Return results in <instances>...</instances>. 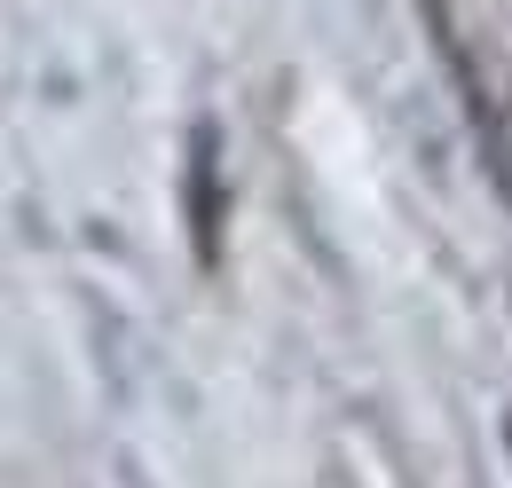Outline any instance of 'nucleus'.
Segmentation results:
<instances>
[{"label":"nucleus","mask_w":512,"mask_h":488,"mask_svg":"<svg viewBox=\"0 0 512 488\" xmlns=\"http://www.w3.org/2000/svg\"><path fill=\"white\" fill-rule=\"evenodd\" d=\"M182 213H190L197 268L221 260V134L197 119L190 126V174H182Z\"/></svg>","instance_id":"obj_1"}]
</instances>
